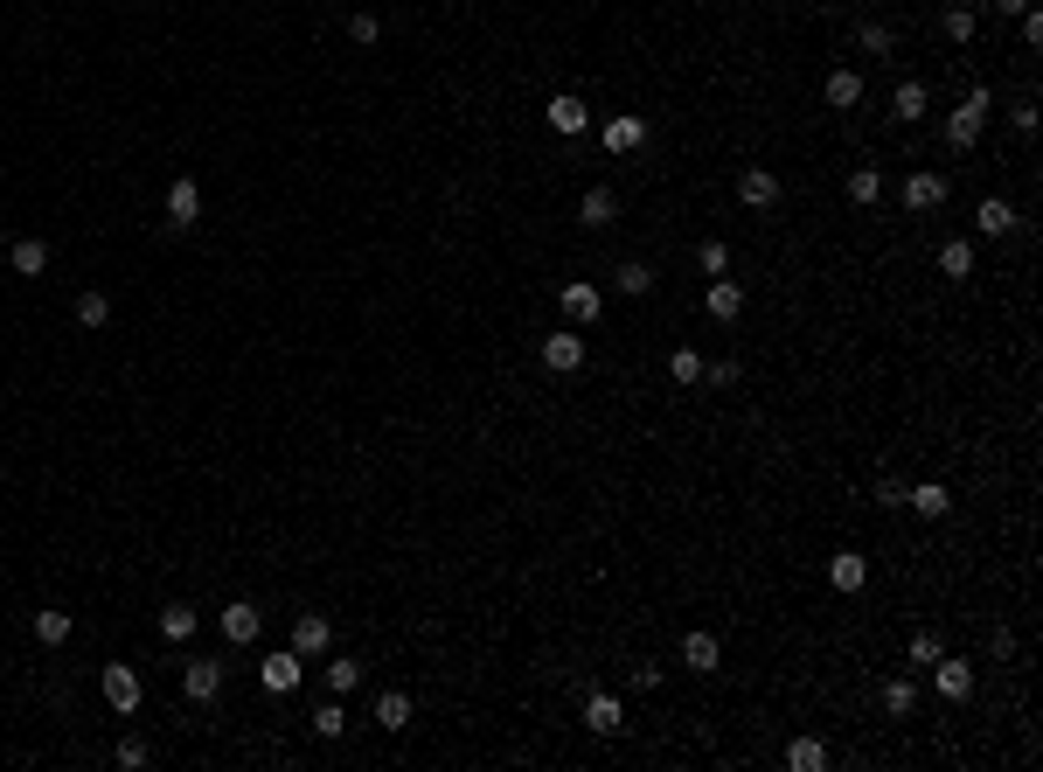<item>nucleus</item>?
Returning a JSON list of instances; mask_svg holds the SVG:
<instances>
[{
	"label": "nucleus",
	"instance_id": "nucleus-1",
	"mask_svg": "<svg viewBox=\"0 0 1043 772\" xmlns=\"http://www.w3.org/2000/svg\"><path fill=\"white\" fill-rule=\"evenodd\" d=\"M988 112H995V91H988V84H974V91L960 98V112L946 119V147H953V154H967V147L981 140V126H988Z\"/></svg>",
	"mask_w": 1043,
	"mask_h": 772
},
{
	"label": "nucleus",
	"instance_id": "nucleus-2",
	"mask_svg": "<svg viewBox=\"0 0 1043 772\" xmlns=\"http://www.w3.org/2000/svg\"><path fill=\"white\" fill-rule=\"evenodd\" d=\"M258 682H265V696H293L299 682H306V654H299V647L265 654V661H258Z\"/></svg>",
	"mask_w": 1043,
	"mask_h": 772
},
{
	"label": "nucleus",
	"instance_id": "nucleus-3",
	"mask_svg": "<svg viewBox=\"0 0 1043 772\" xmlns=\"http://www.w3.org/2000/svg\"><path fill=\"white\" fill-rule=\"evenodd\" d=\"M195 223H202V188L188 174H174L167 181V230H195Z\"/></svg>",
	"mask_w": 1043,
	"mask_h": 772
},
{
	"label": "nucleus",
	"instance_id": "nucleus-4",
	"mask_svg": "<svg viewBox=\"0 0 1043 772\" xmlns=\"http://www.w3.org/2000/svg\"><path fill=\"white\" fill-rule=\"evenodd\" d=\"M598 140H605V154H633V147H647V119L640 112H612L598 126Z\"/></svg>",
	"mask_w": 1043,
	"mask_h": 772
},
{
	"label": "nucleus",
	"instance_id": "nucleus-5",
	"mask_svg": "<svg viewBox=\"0 0 1043 772\" xmlns=\"http://www.w3.org/2000/svg\"><path fill=\"white\" fill-rule=\"evenodd\" d=\"M98 689H105V703H112L119 717H133V710H140V696H147V689H140V675H133V668H119V661L98 675Z\"/></svg>",
	"mask_w": 1043,
	"mask_h": 772
},
{
	"label": "nucleus",
	"instance_id": "nucleus-6",
	"mask_svg": "<svg viewBox=\"0 0 1043 772\" xmlns=\"http://www.w3.org/2000/svg\"><path fill=\"white\" fill-rule=\"evenodd\" d=\"M585 731H598V738H619V731H626V710H619L612 689H592V696H585Z\"/></svg>",
	"mask_w": 1043,
	"mask_h": 772
},
{
	"label": "nucleus",
	"instance_id": "nucleus-7",
	"mask_svg": "<svg viewBox=\"0 0 1043 772\" xmlns=\"http://www.w3.org/2000/svg\"><path fill=\"white\" fill-rule=\"evenodd\" d=\"M543 369L550 376H578L585 369V334H550L543 341Z\"/></svg>",
	"mask_w": 1043,
	"mask_h": 772
},
{
	"label": "nucleus",
	"instance_id": "nucleus-8",
	"mask_svg": "<svg viewBox=\"0 0 1043 772\" xmlns=\"http://www.w3.org/2000/svg\"><path fill=\"white\" fill-rule=\"evenodd\" d=\"M181 689H188L195 703H216V689H223V661H209V654L181 661Z\"/></svg>",
	"mask_w": 1043,
	"mask_h": 772
},
{
	"label": "nucleus",
	"instance_id": "nucleus-9",
	"mask_svg": "<svg viewBox=\"0 0 1043 772\" xmlns=\"http://www.w3.org/2000/svg\"><path fill=\"white\" fill-rule=\"evenodd\" d=\"M932 689H939V703H967V696H974V668L939 654V661H932Z\"/></svg>",
	"mask_w": 1043,
	"mask_h": 772
},
{
	"label": "nucleus",
	"instance_id": "nucleus-10",
	"mask_svg": "<svg viewBox=\"0 0 1043 772\" xmlns=\"http://www.w3.org/2000/svg\"><path fill=\"white\" fill-rule=\"evenodd\" d=\"M904 508H911V515H925V522H946L953 494H946V480H918V487H904Z\"/></svg>",
	"mask_w": 1043,
	"mask_h": 772
},
{
	"label": "nucleus",
	"instance_id": "nucleus-11",
	"mask_svg": "<svg viewBox=\"0 0 1043 772\" xmlns=\"http://www.w3.org/2000/svg\"><path fill=\"white\" fill-rule=\"evenodd\" d=\"M557 307H564V320H571V327H592L605 300H598V286H585V279H571V286L557 293Z\"/></svg>",
	"mask_w": 1043,
	"mask_h": 772
},
{
	"label": "nucleus",
	"instance_id": "nucleus-12",
	"mask_svg": "<svg viewBox=\"0 0 1043 772\" xmlns=\"http://www.w3.org/2000/svg\"><path fill=\"white\" fill-rule=\"evenodd\" d=\"M703 313L731 327V320L745 313V286H738V279H710V293H703Z\"/></svg>",
	"mask_w": 1043,
	"mask_h": 772
},
{
	"label": "nucleus",
	"instance_id": "nucleus-13",
	"mask_svg": "<svg viewBox=\"0 0 1043 772\" xmlns=\"http://www.w3.org/2000/svg\"><path fill=\"white\" fill-rule=\"evenodd\" d=\"M550 126H557L564 140H578V133L592 126V105H585V98H571V91H557V98H550Z\"/></svg>",
	"mask_w": 1043,
	"mask_h": 772
},
{
	"label": "nucleus",
	"instance_id": "nucleus-14",
	"mask_svg": "<svg viewBox=\"0 0 1043 772\" xmlns=\"http://www.w3.org/2000/svg\"><path fill=\"white\" fill-rule=\"evenodd\" d=\"M974 230H981V237H1009V230H1023V216H1016V202L988 195V202L974 209Z\"/></svg>",
	"mask_w": 1043,
	"mask_h": 772
},
{
	"label": "nucleus",
	"instance_id": "nucleus-15",
	"mask_svg": "<svg viewBox=\"0 0 1043 772\" xmlns=\"http://www.w3.org/2000/svg\"><path fill=\"white\" fill-rule=\"evenodd\" d=\"M258 626H265V613H258L251 599H237V606H223V640H237V647H251V640H258Z\"/></svg>",
	"mask_w": 1043,
	"mask_h": 772
},
{
	"label": "nucleus",
	"instance_id": "nucleus-16",
	"mask_svg": "<svg viewBox=\"0 0 1043 772\" xmlns=\"http://www.w3.org/2000/svg\"><path fill=\"white\" fill-rule=\"evenodd\" d=\"M939 202H946V174H932V167H925V174H911V181H904V209H918V216H925V209H939Z\"/></svg>",
	"mask_w": 1043,
	"mask_h": 772
},
{
	"label": "nucleus",
	"instance_id": "nucleus-17",
	"mask_svg": "<svg viewBox=\"0 0 1043 772\" xmlns=\"http://www.w3.org/2000/svg\"><path fill=\"white\" fill-rule=\"evenodd\" d=\"M828 585H835V592H842V599H856V592H863V585H870V564H863V557H856V550H842V557H835V564H828Z\"/></svg>",
	"mask_w": 1043,
	"mask_h": 772
},
{
	"label": "nucleus",
	"instance_id": "nucleus-18",
	"mask_svg": "<svg viewBox=\"0 0 1043 772\" xmlns=\"http://www.w3.org/2000/svg\"><path fill=\"white\" fill-rule=\"evenodd\" d=\"M293 647H299V654H327V647H334V626H327V613H299V619H293Z\"/></svg>",
	"mask_w": 1043,
	"mask_h": 772
},
{
	"label": "nucleus",
	"instance_id": "nucleus-19",
	"mask_svg": "<svg viewBox=\"0 0 1043 772\" xmlns=\"http://www.w3.org/2000/svg\"><path fill=\"white\" fill-rule=\"evenodd\" d=\"M891 112H897V119H904V126H918V119L932 112V91H925L918 77H904V84H897V91H891Z\"/></svg>",
	"mask_w": 1043,
	"mask_h": 772
},
{
	"label": "nucleus",
	"instance_id": "nucleus-20",
	"mask_svg": "<svg viewBox=\"0 0 1043 772\" xmlns=\"http://www.w3.org/2000/svg\"><path fill=\"white\" fill-rule=\"evenodd\" d=\"M738 195H745L751 209H772V202H779V174H772V167H745Z\"/></svg>",
	"mask_w": 1043,
	"mask_h": 772
},
{
	"label": "nucleus",
	"instance_id": "nucleus-21",
	"mask_svg": "<svg viewBox=\"0 0 1043 772\" xmlns=\"http://www.w3.org/2000/svg\"><path fill=\"white\" fill-rule=\"evenodd\" d=\"M821 98H828L835 112H849V105H863V77H856V70H828V84H821Z\"/></svg>",
	"mask_w": 1043,
	"mask_h": 772
},
{
	"label": "nucleus",
	"instance_id": "nucleus-22",
	"mask_svg": "<svg viewBox=\"0 0 1043 772\" xmlns=\"http://www.w3.org/2000/svg\"><path fill=\"white\" fill-rule=\"evenodd\" d=\"M7 265H14L21 279H42V272H49V244H42V237H21V244L7 251Z\"/></svg>",
	"mask_w": 1043,
	"mask_h": 772
},
{
	"label": "nucleus",
	"instance_id": "nucleus-23",
	"mask_svg": "<svg viewBox=\"0 0 1043 772\" xmlns=\"http://www.w3.org/2000/svg\"><path fill=\"white\" fill-rule=\"evenodd\" d=\"M682 661H689L696 675H710V668L724 661V640H717V633H689V640H682Z\"/></svg>",
	"mask_w": 1043,
	"mask_h": 772
},
{
	"label": "nucleus",
	"instance_id": "nucleus-24",
	"mask_svg": "<svg viewBox=\"0 0 1043 772\" xmlns=\"http://www.w3.org/2000/svg\"><path fill=\"white\" fill-rule=\"evenodd\" d=\"M939 272H946V279H974V244H967V237H946V244H939Z\"/></svg>",
	"mask_w": 1043,
	"mask_h": 772
},
{
	"label": "nucleus",
	"instance_id": "nucleus-25",
	"mask_svg": "<svg viewBox=\"0 0 1043 772\" xmlns=\"http://www.w3.org/2000/svg\"><path fill=\"white\" fill-rule=\"evenodd\" d=\"M578 216H585L592 230H605V223L619 216V195H612V188H585V202H578Z\"/></svg>",
	"mask_w": 1043,
	"mask_h": 772
},
{
	"label": "nucleus",
	"instance_id": "nucleus-26",
	"mask_svg": "<svg viewBox=\"0 0 1043 772\" xmlns=\"http://www.w3.org/2000/svg\"><path fill=\"white\" fill-rule=\"evenodd\" d=\"M612 286H619V293H626V300H647V293H654V272H647V265H640V258H626V265H619V272H612Z\"/></svg>",
	"mask_w": 1043,
	"mask_h": 772
},
{
	"label": "nucleus",
	"instance_id": "nucleus-27",
	"mask_svg": "<svg viewBox=\"0 0 1043 772\" xmlns=\"http://www.w3.org/2000/svg\"><path fill=\"white\" fill-rule=\"evenodd\" d=\"M376 724H383V731H404V724H411V696H404V689H383V696H376Z\"/></svg>",
	"mask_w": 1043,
	"mask_h": 772
},
{
	"label": "nucleus",
	"instance_id": "nucleus-28",
	"mask_svg": "<svg viewBox=\"0 0 1043 772\" xmlns=\"http://www.w3.org/2000/svg\"><path fill=\"white\" fill-rule=\"evenodd\" d=\"M195 626H202L195 606H167V613H160V633H167V640H195Z\"/></svg>",
	"mask_w": 1043,
	"mask_h": 772
},
{
	"label": "nucleus",
	"instance_id": "nucleus-29",
	"mask_svg": "<svg viewBox=\"0 0 1043 772\" xmlns=\"http://www.w3.org/2000/svg\"><path fill=\"white\" fill-rule=\"evenodd\" d=\"M786 766H793V772H821V766H828V745L800 738V745H786Z\"/></svg>",
	"mask_w": 1043,
	"mask_h": 772
},
{
	"label": "nucleus",
	"instance_id": "nucleus-30",
	"mask_svg": "<svg viewBox=\"0 0 1043 772\" xmlns=\"http://www.w3.org/2000/svg\"><path fill=\"white\" fill-rule=\"evenodd\" d=\"M313 731H320V738H341V731H348V710H341V696H327V703L313 710Z\"/></svg>",
	"mask_w": 1043,
	"mask_h": 772
},
{
	"label": "nucleus",
	"instance_id": "nucleus-31",
	"mask_svg": "<svg viewBox=\"0 0 1043 772\" xmlns=\"http://www.w3.org/2000/svg\"><path fill=\"white\" fill-rule=\"evenodd\" d=\"M35 640L42 647H63L70 640V613H35Z\"/></svg>",
	"mask_w": 1043,
	"mask_h": 772
},
{
	"label": "nucleus",
	"instance_id": "nucleus-32",
	"mask_svg": "<svg viewBox=\"0 0 1043 772\" xmlns=\"http://www.w3.org/2000/svg\"><path fill=\"white\" fill-rule=\"evenodd\" d=\"M884 710H891V717H911V710H918V689H911V682H884Z\"/></svg>",
	"mask_w": 1043,
	"mask_h": 772
},
{
	"label": "nucleus",
	"instance_id": "nucleus-33",
	"mask_svg": "<svg viewBox=\"0 0 1043 772\" xmlns=\"http://www.w3.org/2000/svg\"><path fill=\"white\" fill-rule=\"evenodd\" d=\"M877 195H884V174L877 167H856L849 174V202H877Z\"/></svg>",
	"mask_w": 1043,
	"mask_h": 772
},
{
	"label": "nucleus",
	"instance_id": "nucleus-34",
	"mask_svg": "<svg viewBox=\"0 0 1043 772\" xmlns=\"http://www.w3.org/2000/svg\"><path fill=\"white\" fill-rule=\"evenodd\" d=\"M668 376H675V383H703V355H696V348H675V355H668Z\"/></svg>",
	"mask_w": 1043,
	"mask_h": 772
},
{
	"label": "nucleus",
	"instance_id": "nucleus-35",
	"mask_svg": "<svg viewBox=\"0 0 1043 772\" xmlns=\"http://www.w3.org/2000/svg\"><path fill=\"white\" fill-rule=\"evenodd\" d=\"M327 689H334V696L362 689V661H327Z\"/></svg>",
	"mask_w": 1043,
	"mask_h": 772
},
{
	"label": "nucleus",
	"instance_id": "nucleus-36",
	"mask_svg": "<svg viewBox=\"0 0 1043 772\" xmlns=\"http://www.w3.org/2000/svg\"><path fill=\"white\" fill-rule=\"evenodd\" d=\"M77 320H84V327H105V320H112V300H105V293H77Z\"/></svg>",
	"mask_w": 1043,
	"mask_h": 772
},
{
	"label": "nucleus",
	"instance_id": "nucleus-37",
	"mask_svg": "<svg viewBox=\"0 0 1043 772\" xmlns=\"http://www.w3.org/2000/svg\"><path fill=\"white\" fill-rule=\"evenodd\" d=\"M696 265H703L710 279H724V272H731V251H724V237H710V244L696 251Z\"/></svg>",
	"mask_w": 1043,
	"mask_h": 772
},
{
	"label": "nucleus",
	"instance_id": "nucleus-38",
	"mask_svg": "<svg viewBox=\"0 0 1043 772\" xmlns=\"http://www.w3.org/2000/svg\"><path fill=\"white\" fill-rule=\"evenodd\" d=\"M946 42H974V7H946Z\"/></svg>",
	"mask_w": 1043,
	"mask_h": 772
},
{
	"label": "nucleus",
	"instance_id": "nucleus-39",
	"mask_svg": "<svg viewBox=\"0 0 1043 772\" xmlns=\"http://www.w3.org/2000/svg\"><path fill=\"white\" fill-rule=\"evenodd\" d=\"M856 42H863L870 56H891V28H884V21H863V28H856Z\"/></svg>",
	"mask_w": 1043,
	"mask_h": 772
},
{
	"label": "nucleus",
	"instance_id": "nucleus-40",
	"mask_svg": "<svg viewBox=\"0 0 1043 772\" xmlns=\"http://www.w3.org/2000/svg\"><path fill=\"white\" fill-rule=\"evenodd\" d=\"M939 654H946V640H939V633H911V661H918V668H932Z\"/></svg>",
	"mask_w": 1043,
	"mask_h": 772
},
{
	"label": "nucleus",
	"instance_id": "nucleus-41",
	"mask_svg": "<svg viewBox=\"0 0 1043 772\" xmlns=\"http://www.w3.org/2000/svg\"><path fill=\"white\" fill-rule=\"evenodd\" d=\"M112 759H119L126 772H140V766H147V745H140V738H119V752H112Z\"/></svg>",
	"mask_w": 1043,
	"mask_h": 772
},
{
	"label": "nucleus",
	"instance_id": "nucleus-42",
	"mask_svg": "<svg viewBox=\"0 0 1043 772\" xmlns=\"http://www.w3.org/2000/svg\"><path fill=\"white\" fill-rule=\"evenodd\" d=\"M348 35H355V42H362V49H369V42H376V35H383V21H376V14H355V21H348Z\"/></svg>",
	"mask_w": 1043,
	"mask_h": 772
},
{
	"label": "nucleus",
	"instance_id": "nucleus-43",
	"mask_svg": "<svg viewBox=\"0 0 1043 772\" xmlns=\"http://www.w3.org/2000/svg\"><path fill=\"white\" fill-rule=\"evenodd\" d=\"M703 376H710V383H717V390H724V383H738V376H745V369H738V362H731V355H724V362H703Z\"/></svg>",
	"mask_w": 1043,
	"mask_h": 772
},
{
	"label": "nucleus",
	"instance_id": "nucleus-44",
	"mask_svg": "<svg viewBox=\"0 0 1043 772\" xmlns=\"http://www.w3.org/2000/svg\"><path fill=\"white\" fill-rule=\"evenodd\" d=\"M904 487H911V480H897V473H891V480L877 487V501H884V508H904Z\"/></svg>",
	"mask_w": 1043,
	"mask_h": 772
},
{
	"label": "nucleus",
	"instance_id": "nucleus-45",
	"mask_svg": "<svg viewBox=\"0 0 1043 772\" xmlns=\"http://www.w3.org/2000/svg\"><path fill=\"white\" fill-rule=\"evenodd\" d=\"M633 689H661V668L654 661H633Z\"/></svg>",
	"mask_w": 1043,
	"mask_h": 772
},
{
	"label": "nucleus",
	"instance_id": "nucleus-46",
	"mask_svg": "<svg viewBox=\"0 0 1043 772\" xmlns=\"http://www.w3.org/2000/svg\"><path fill=\"white\" fill-rule=\"evenodd\" d=\"M995 7H1002V14H1023V7H1030V0H995Z\"/></svg>",
	"mask_w": 1043,
	"mask_h": 772
}]
</instances>
